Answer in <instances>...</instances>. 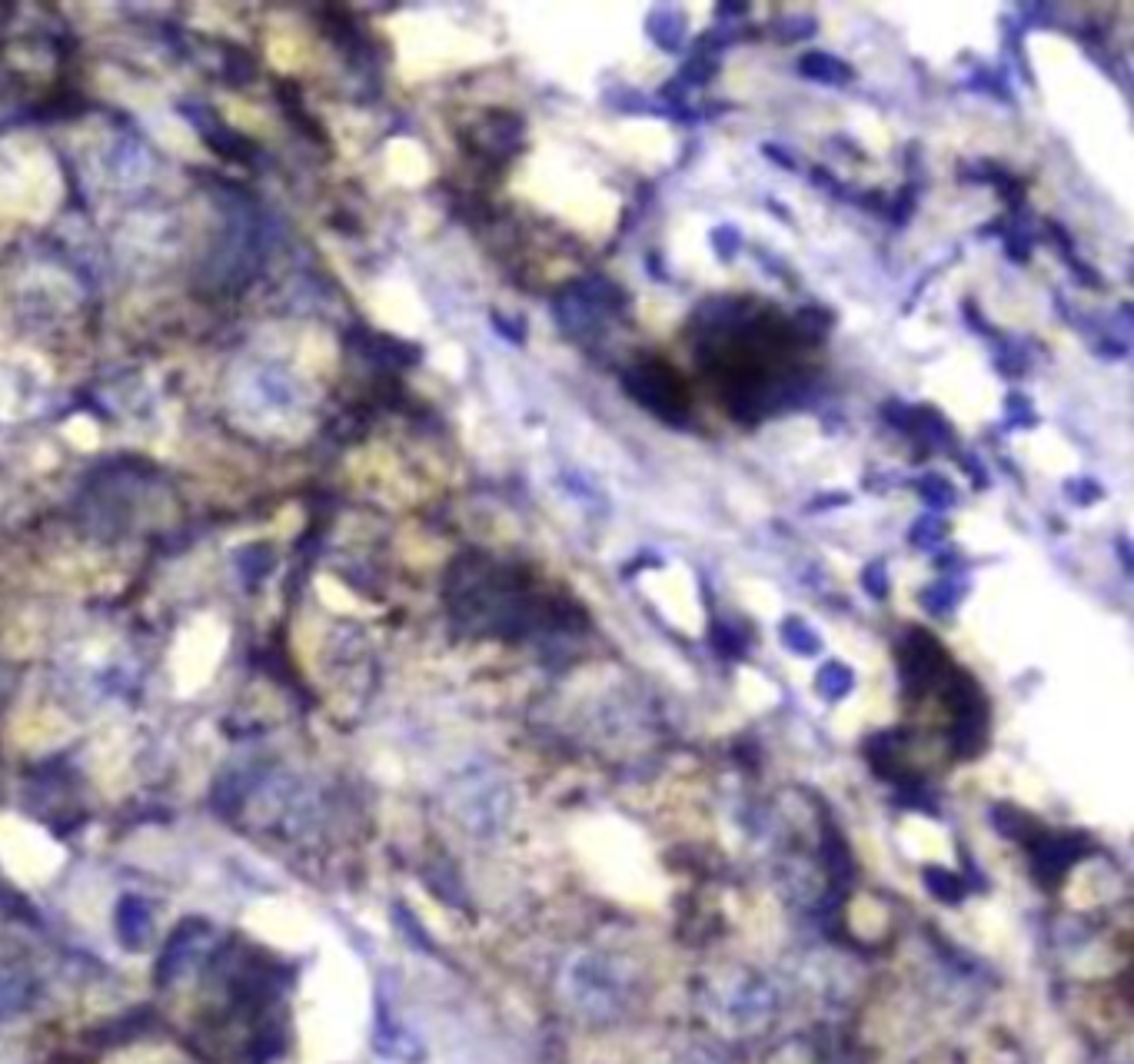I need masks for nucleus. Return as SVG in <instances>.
<instances>
[{
    "label": "nucleus",
    "instance_id": "1",
    "mask_svg": "<svg viewBox=\"0 0 1134 1064\" xmlns=\"http://www.w3.org/2000/svg\"><path fill=\"white\" fill-rule=\"evenodd\" d=\"M237 409L260 430H286L303 416V393L280 366H246L237 376Z\"/></svg>",
    "mask_w": 1134,
    "mask_h": 1064
},
{
    "label": "nucleus",
    "instance_id": "2",
    "mask_svg": "<svg viewBox=\"0 0 1134 1064\" xmlns=\"http://www.w3.org/2000/svg\"><path fill=\"white\" fill-rule=\"evenodd\" d=\"M48 376L27 360H0V419L17 422L44 406Z\"/></svg>",
    "mask_w": 1134,
    "mask_h": 1064
}]
</instances>
